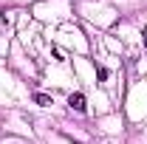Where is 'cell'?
<instances>
[{
  "mask_svg": "<svg viewBox=\"0 0 147 144\" xmlns=\"http://www.w3.org/2000/svg\"><path fill=\"white\" fill-rule=\"evenodd\" d=\"M31 99H34L37 105H42V108H48V105H51V96H48V93H34Z\"/></svg>",
  "mask_w": 147,
  "mask_h": 144,
  "instance_id": "obj_2",
  "label": "cell"
},
{
  "mask_svg": "<svg viewBox=\"0 0 147 144\" xmlns=\"http://www.w3.org/2000/svg\"><path fill=\"white\" fill-rule=\"evenodd\" d=\"M68 105H71L76 113H85V108H88V105H85V96H82V93H71V96H68Z\"/></svg>",
  "mask_w": 147,
  "mask_h": 144,
  "instance_id": "obj_1",
  "label": "cell"
},
{
  "mask_svg": "<svg viewBox=\"0 0 147 144\" xmlns=\"http://www.w3.org/2000/svg\"><path fill=\"white\" fill-rule=\"evenodd\" d=\"M142 37H144V45H147V28H144V31H142Z\"/></svg>",
  "mask_w": 147,
  "mask_h": 144,
  "instance_id": "obj_4",
  "label": "cell"
},
{
  "mask_svg": "<svg viewBox=\"0 0 147 144\" xmlns=\"http://www.w3.org/2000/svg\"><path fill=\"white\" fill-rule=\"evenodd\" d=\"M96 76H99V79L105 82V79H108V76H110V71H108V68H105V65H99V68H96Z\"/></svg>",
  "mask_w": 147,
  "mask_h": 144,
  "instance_id": "obj_3",
  "label": "cell"
},
{
  "mask_svg": "<svg viewBox=\"0 0 147 144\" xmlns=\"http://www.w3.org/2000/svg\"><path fill=\"white\" fill-rule=\"evenodd\" d=\"M76 144H79V141H76Z\"/></svg>",
  "mask_w": 147,
  "mask_h": 144,
  "instance_id": "obj_5",
  "label": "cell"
}]
</instances>
